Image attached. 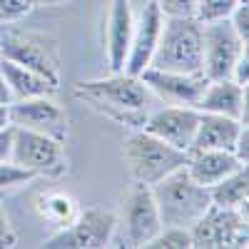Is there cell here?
<instances>
[{
  "label": "cell",
  "instance_id": "6da1fadb",
  "mask_svg": "<svg viewBox=\"0 0 249 249\" xmlns=\"http://www.w3.org/2000/svg\"><path fill=\"white\" fill-rule=\"evenodd\" d=\"M75 97L85 100L88 105L112 120H120L132 127H142L147 107L152 105V92L144 82L130 72H112L102 80H85L75 85Z\"/></svg>",
  "mask_w": 249,
  "mask_h": 249
},
{
  "label": "cell",
  "instance_id": "7a4b0ae2",
  "mask_svg": "<svg viewBox=\"0 0 249 249\" xmlns=\"http://www.w3.org/2000/svg\"><path fill=\"white\" fill-rule=\"evenodd\" d=\"M152 197L157 204V212L162 219V227H190L207 212L212 204L210 190L197 184L184 167L170 172L152 187Z\"/></svg>",
  "mask_w": 249,
  "mask_h": 249
},
{
  "label": "cell",
  "instance_id": "3957f363",
  "mask_svg": "<svg viewBox=\"0 0 249 249\" xmlns=\"http://www.w3.org/2000/svg\"><path fill=\"white\" fill-rule=\"evenodd\" d=\"M122 160L127 164L132 182L152 187L170 172L184 167L187 152L172 147V144L157 140L155 135L144 132L142 127L132 130L122 142Z\"/></svg>",
  "mask_w": 249,
  "mask_h": 249
},
{
  "label": "cell",
  "instance_id": "277c9868",
  "mask_svg": "<svg viewBox=\"0 0 249 249\" xmlns=\"http://www.w3.org/2000/svg\"><path fill=\"white\" fill-rule=\"evenodd\" d=\"M150 68L170 72H202V23L192 18H164Z\"/></svg>",
  "mask_w": 249,
  "mask_h": 249
},
{
  "label": "cell",
  "instance_id": "5b68a950",
  "mask_svg": "<svg viewBox=\"0 0 249 249\" xmlns=\"http://www.w3.org/2000/svg\"><path fill=\"white\" fill-rule=\"evenodd\" d=\"M160 230H162V219L157 212L152 190L147 184L135 182L117 214L112 244L115 247H147L150 239Z\"/></svg>",
  "mask_w": 249,
  "mask_h": 249
},
{
  "label": "cell",
  "instance_id": "8992f818",
  "mask_svg": "<svg viewBox=\"0 0 249 249\" xmlns=\"http://www.w3.org/2000/svg\"><path fill=\"white\" fill-rule=\"evenodd\" d=\"M117 227V214L102 207L77 210L75 219L45 239L48 249H100L112 247V234Z\"/></svg>",
  "mask_w": 249,
  "mask_h": 249
},
{
  "label": "cell",
  "instance_id": "52a82bcc",
  "mask_svg": "<svg viewBox=\"0 0 249 249\" xmlns=\"http://www.w3.org/2000/svg\"><path fill=\"white\" fill-rule=\"evenodd\" d=\"M192 247L197 249H239L249 242L247 210H227L210 204L207 212L190 227Z\"/></svg>",
  "mask_w": 249,
  "mask_h": 249
},
{
  "label": "cell",
  "instance_id": "ba28073f",
  "mask_svg": "<svg viewBox=\"0 0 249 249\" xmlns=\"http://www.w3.org/2000/svg\"><path fill=\"white\" fill-rule=\"evenodd\" d=\"M10 160L30 170L35 177H62L68 172V157L62 150V142L25 127L13 130Z\"/></svg>",
  "mask_w": 249,
  "mask_h": 249
},
{
  "label": "cell",
  "instance_id": "9c48e42d",
  "mask_svg": "<svg viewBox=\"0 0 249 249\" xmlns=\"http://www.w3.org/2000/svg\"><path fill=\"white\" fill-rule=\"evenodd\" d=\"M244 50L247 43L237 35L230 18L202 23V72L207 80L232 77V68Z\"/></svg>",
  "mask_w": 249,
  "mask_h": 249
},
{
  "label": "cell",
  "instance_id": "30bf717a",
  "mask_svg": "<svg viewBox=\"0 0 249 249\" xmlns=\"http://www.w3.org/2000/svg\"><path fill=\"white\" fill-rule=\"evenodd\" d=\"M10 122L15 127H25L50 135L60 142H65L70 135V120L53 95L30 97V100H13L10 102Z\"/></svg>",
  "mask_w": 249,
  "mask_h": 249
},
{
  "label": "cell",
  "instance_id": "8fae6325",
  "mask_svg": "<svg viewBox=\"0 0 249 249\" xmlns=\"http://www.w3.org/2000/svg\"><path fill=\"white\" fill-rule=\"evenodd\" d=\"M137 77L152 92V97H160L164 105H187V107H197V100L210 82L204 72H170L157 68L142 70Z\"/></svg>",
  "mask_w": 249,
  "mask_h": 249
},
{
  "label": "cell",
  "instance_id": "7c38bea8",
  "mask_svg": "<svg viewBox=\"0 0 249 249\" xmlns=\"http://www.w3.org/2000/svg\"><path fill=\"white\" fill-rule=\"evenodd\" d=\"M199 110L187 107V105H164L160 110L147 112L142 122V130L155 135L157 140L172 144V147L187 152L192 147V140L197 132Z\"/></svg>",
  "mask_w": 249,
  "mask_h": 249
},
{
  "label": "cell",
  "instance_id": "4fadbf2b",
  "mask_svg": "<svg viewBox=\"0 0 249 249\" xmlns=\"http://www.w3.org/2000/svg\"><path fill=\"white\" fill-rule=\"evenodd\" d=\"M164 15L157 5V0H147L140 15L135 18V28H132V43L127 53V62H124V72L140 75L142 70L150 68L152 55L160 43V33H162Z\"/></svg>",
  "mask_w": 249,
  "mask_h": 249
},
{
  "label": "cell",
  "instance_id": "5bb4252c",
  "mask_svg": "<svg viewBox=\"0 0 249 249\" xmlns=\"http://www.w3.org/2000/svg\"><path fill=\"white\" fill-rule=\"evenodd\" d=\"M0 57H5L10 62H18L37 75L48 77L50 82L60 88V70L57 60L50 55V50L35 37L18 35V33H5L0 37Z\"/></svg>",
  "mask_w": 249,
  "mask_h": 249
},
{
  "label": "cell",
  "instance_id": "9a60e30c",
  "mask_svg": "<svg viewBox=\"0 0 249 249\" xmlns=\"http://www.w3.org/2000/svg\"><path fill=\"white\" fill-rule=\"evenodd\" d=\"M132 28H135V15L130 0H112L105 25V53L112 72H124V62H127L132 43Z\"/></svg>",
  "mask_w": 249,
  "mask_h": 249
},
{
  "label": "cell",
  "instance_id": "2e32d148",
  "mask_svg": "<svg viewBox=\"0 0 249 249\" xmlns=\"http://www.w3.org/2000/svg\"><path fill=\"white\" fill-rule=\"evenodd\" d=\"M239 167H244V164L230 150H187L184 170L197 184L207 187V190L219 179L237 172Z\"/></svg>",
  "mask_w": 249,
  "mask_h": 249
},
{
  "label": "cell",
  "instance_id": "e0dca14e",
  "mask_svg": "<svg viewBox=\"0 0 249 249\" xmlns=\"http://www.w3.org/2000/svg\"><path fill=\"white\" fill-rule=\"evenodd\" d=\"M244 127H247V122H242L237 117L199 112L197 132H195L190 150H230V152H234V144Z\"/></svg>",
  "mask_w": 249,
  "mask_h": 249
},
{
  "label": "cell",
  "instance_id": "ac0fdd59",
  "mask_svg": "<svg viewBox=\"0 0 249 249\" xmlns=\"http://www.w3.org/2000/svg\"><path fill=\"white\" fill-rule=\"evenodd\" d=\"M199 112L227 115L247 122V88L237 85L234 80H210L204 92L197 100Z\"/></svg>",
  "mask_w": 249,
  "mask_h": 249
},
{
  "label": "cell",
  "instance_id": "d6986e66",
  "mask_svg": "<svg viewBox=\"0 0 249 249\" xmlns=\"http://www.w3.org/2000/svg\"><path fill=\"white\" fill-rule=\"evenodd\" d=\"M0 75L5 77L13 100H30V97H43V95H55L57 85L50 82L48 77L37 75L18 62H10L0 57Z\"/></svg>",
  "mask_w": 249,
  "mask_h": 249
},
{
  "label": "cell",
  "instance_id": "ffe728a7",
  "mask_svg": "<svg viewBox=\"0 0 249 249\" xmlns=\"http://www.w3.org/2000/svg\"><path fill=\"white\" fill-rule=\"evenodd\" d=\"M210 199L217 207H227V210H247L249 199V170L247 164L232 172L230 177L219 179L217 184L210 187Z\"/></svg>",
  "mask_w": 249,
  "mask_h": 249
},
{
  "label": "cell",
  "instance_id": "44dd1931",
  "mask_svg": "<svg viewBox=\"0 0 249 249\" xmlns=\"http://www.w3.org/2000/svg\"><path fill=\"white\" fill-rule=\"evenodd\" d=\"M37 214L43 217L45 222L50 224H57V227H65L75 219L77 214V202L65 195V192H45V195H40L37 197Z\"/></svg>",
  "mask_w": 249,
  "mask_h": 249
},
{
  "label": "cell",
  "instance_id": "7402d4cb",
  "mask_svg": "<svg viewBox=\"0 0 249 249\" xmlns=\"http://www.w3.org/2000/svg\"><path fill=\"white\" fill-rule=\"evenodd\" d=\"M190 247L192 237L187 227H162L147 244V249H190Z\"/></svg>",
  "mask_w": 249,
  "mask_h": 249
},
{
  "label": "cell",
  "instance_id": "603a6c76",
  "mask_svg": "<svg viewBox=\"0 0 249 249\" xmlns=\"http://www.w3.org/2000/svg\"><path fill=\"white\" fill-rule=\"evenodd\" d=\"M239 3H247V0H197V13H195V18L199 20V23L227 20Z\"/></svg>",
  "mask_w": 249,
  "mask_h": 249
},
{
  "label": "cell",
  "instance_id": "cb8c5ba5",
  "mask_svg": "<svg viewBox=\"0 0 249 249\" xmlns=\"http://www.w3.org/2000/svg\"><path fill=\"white\" fill-rule=\"evenodd\" d=\"M35 175L25 167H20L18 162L13 160H3L0 162V192H8V190H18L28 182H33Z\"/></svg>",
  "mask_w": 249,
  "mask_h": 249
},
{
  "label": "cell",
  "instance_id": "d4e9b609",
  "mask_svg": "<svg viewBox=\"0 0 249 249\" xmlns=\"http://www.w3.org/2000/svg\"><path fill=\"white\" fill-rule=\"evenodd\" d=\"M30 10H35L30 0H0V25L20 23L25 15H30Z\"/></svg>",
  "mask_w": 249,
  "mask_h": 249
},
{
  "label": "cell",
  "instance_id": "484cf974",
  "mask_svg": "<svg viewBox=\"0 0 249 249\" xmlns=\"http://www.w3.org/2000/svg\"><path fill=\"white\" fill-rule=\"evenodd\" d=\"M164 18H192L197 13V0H157Z\"/></svg>",
  "mask_w": 249,
  "mask_h": 249
},
{
  "label": "cell",
  "instance_id": "4316f807",
  "mask_svg": "<svg viewBox=\"0 0 249 249\" xmlns=\"http://www.w3.org/2000/svg\"><path fill=\"white\" fill-rule=\"evenodd\" d=\"M230 23H232V28L237 30V35L247 43V40H249V3H239V5L232 10Z\"/></svg>",
  "mask_w": 249,
  "mask_h": 249
},
{
  "label": "cell",
  "instance_id": "83f0119b",
  "mask_svg": "<svg viewBox=\"0 0 249 249\" xmlns=\"http://www.w3.org/2000/svg\"><path fill=\"white\" fill-rule=\"evenodd\" d=\"M15 244H18V234L13 230L8 214L3 212V207H0V249H8V247H15Z\"/></svg>",
  "mask_w": 249,
  "mask_h": 249
},
{
  "label": "cell",
  "instance_id": "f1b7e54d",
  "mask_svg": "<svg viewBox=\"0 0 249 249\" xmlns=\"http://www.w3.org/2000/svg\"><path fill=\"white\" fill-rule=\"evenodd\" d=\"M230 80H234L237 85H242V88H247V82H249V50H244V53L237 57Z\"/></svg>",
  "mask_w": 249,
  "mask_h": 249
},
{
  "label": "cell",
  "instance_id": "f546056e",
  "mask_svg": "<svg viewBox=\"0 0 249 249\" xmlns=\"http://www.w3.org/2000/svg\"><path fill=\"white\" fill-rule=\"evenodd\" d=\"M13 130H15V124H8L5 130H0V162L10 160V152H13Z\"/></svg>",
  "mask_w": 249,
  "mask_h": 249
},
{
  "label": "cell",
  "instance_id": "4dcf8cb0",
  "mask_svg": "<svg viewBox=\"0 0 249 249\" xmlns=\"http://www.w3.org/2000/svg\"><path fill=\"white\" fill-rule=\"evenodd\" d=\"M10 102H13L10 88H8V82H5V77L0 75V105H10Z\"/></svg>",
  "mask_w": 249,
  "mask_h": 249
},
{
  "label": "cell",
  "instance_id": "1f68e13d",
  "mask_svg": "<svg viewBox=\"0 0 249 249\" xmlns=\"http://www.w3.org/2000/svg\"><path fill=\"white\" fill-rule=\"evenodd\" d=\"M70 0H30L33 8H55V5H65Z\"/></svg>",
  "mask_w": 249,
  "mask_h": 249
},
{
  "label": "cell",
  "instance_id": "d6a6232c",
  "mask_svg": "<svg viewBox=\"0 0 249 249\" xmlns=\"http://www.w3.org/2000/svg\"><path fill=\"white\" fill-rule=\"evenodd\" d=\"M10 122V105H0V130H5Z\"/></svg>",
  "mask_w": 249,
  "mask_h": 249
}]
</instances>
